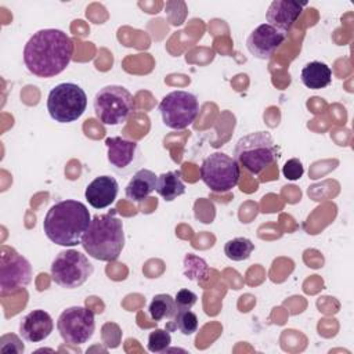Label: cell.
Segmentation results:
<instances>
[{
	"label": "cell",
	"instance_id": "cell-1",
	"mask_svg": "<svg viewBox=\"0 0 354 354\" xmlns=\"http://www.w3.org/2000/svg\"><path fill=\"white\" fill-rule=\"evenodd\" d=\"M73 55V41L61 29H40L24 47V64L37 77H54L66 69Z\"/></svg>",
	"mask_w": 354,
	"mask_h": 354
},
{
	"label": "cell",
	"instance_id": "cell-2",
	"mask_svg": "<svg viewBox=\"0 0 354 354\" xmlns=\"http://www.w3.org/2000/svg\"><path fill=\"white\" fill-rule=\"evenodd\" d=\"M91 223L87 206L75 199L54 203L46 213L43 231L46 236L59 246H76L82 242Z\"/></svg>",
	"mask_w": 354,
	"mask_h": 354
},
{
	"label": "cell",
	"instance_id": "cell-3",
	"mask_svg": "<svg viewBox=\"0 0 354 354\" xmlns=\"http://www.w3.org/2000/svg\"><path fill=\"white\" fill-rule=\"evenodd\" d=\"M80 245L95 260L115 261L124 246L123 223L116 217V210L112 209L105 214H95Z\"/></svg>",
	"mask_w": 354,
	"mask_h": 354
},
{
	"label": "cell",
	"instance_id": "cell-4",
	"mask_svg": "<svg viewBox=\"0 0 354 354\" xmlns=\"http://www.w3.org/2000/svg\"><path fill=\"white\" fill-rule=\"evenodd\" d=\"M279 158V149L268 131H254L241 137L234 148V159L250 174H260Z\"/></svg>",
	"mask_w": 354,
	"mask_h": 354
},
{
	"label": "cell",
	"instance_id": "cell-5",
	"mask_svg": "<svg viewBox=\"0 0 354 354\" xmlns=\"http://www.w3.org/2000/svg\"><path fill=\"white\" fill-rule=\"evenodd\" d=\"M87 95L84 90L71 82L54 86L47 95V111L53 120L58 123H72L86 111Z\"/></svg>",
	"mask_w": 354,
	"mask_h": 354
},
{
	"label": "cell",
	"instance_id": "cell-6",
	"mask_svg": "<svg viewBox=\"0 0 354 354\" xmlns=\"http://www.w3.org/2000/svg\"><path fill=\"white\" fill-rule=\"evenodd\" d=\"M93 106L97 119L102 124L116 126L126 122L134 111V100L126 87L109 84L97 91Z\"/></svg>",
	"mask_w": 354,
	"mask_h": 354
},
{
	"label": "cell",
	"instance_id": "cell-7",
	"mask_svg": "<svg viewBox=\"0 0 354 354\" xmlns=\"http://www.w3.org/2000/svg\"><path fill=\"white\" fill-rule=\"evenodd\" d=\"M94 267L87 256L75 249L59 252L51 263V279L61 288L82 286L93 274Z\"/></svg>",
	"mask_w": 354,
	"mask_h": 354
},
{
	"label": "cell",
	"instance_id": "cell-8",
	"mask_svg": "<svg viewBox=\"0 0 354 354\" xmlns=\"http://www.w3.org/2000/svg\"><path fill=\"white\" fill-rule=\"evenodd\" d=\"M203 184L216 194L230 192L239 181V165L224 152H213L206 156L199 169Z\"/></svg>",
	"mask_w": 354,
	"mask_h": 354
},
{
	"label": "cell",
	"instance_id": "cell-9",
	"mask_svg": "<svg viewBox=\"0 0 354 354\" xmlns=\"http://www.w3.org/2000/svg\"><path fill=\"white\" fill-rule=\"evenodd\" d=\"M159 113L166 127L184 130L194 123L199 113V102L195 94L184 90H174L166 94L159 102Z\"/></svg>",
	"mask_w": 354,
	"mask_h": 354
},
{
	"label": "cell",
	"instance_id": "cell-10",
	"mask_svg": "<svg viewBox=\"0 0 354 354\" xmlns=\"http://www.w3.org/2000/svg\"><path fill=\"white\" fill-rule=\"evenodd\" d=\"M57 329L65 343L83 344L91 339L95 330L94 313L82 306L68 307L59 314Z\"/></svg>",
	"mask_w": 354,
	"mask_h": 354
},
{
	"label": "cell",
	"instance_id": "cell-11",
	"mask_svg": "<svg viewBox=\"0 0 354 354\" xmlns=\"http://www.w3.org/2000/svg\"><path fill=\"white\" fill-rule=\"evenodd\" d=\"M30 279V263L15 249L3 246L0 256V295L4 296L28 286Z\"/></svg>",
	"mask_w": 354,
	"mask_h": 354
},
{
	"label": "cell",
	"instance_id": "cell-12",
	"mask_svg": "<svg viewBox=\"0 0 354 354\" xmlns=\"http://www.w3.org/2000/svg\"><path fill=\"white\" fill-rule=\"evenodd\" d=\"M285 32L268 25L261 24L256 26L246 39L249 53L259 59H270L274 53L282 46L286 39Z\"/></svg>",
	"mask_w": 354,
	"mask_h": 354
},
{
	"label": "cell",
	"instance_id": "cell-13",
	"mask_svg": "<svg viewBox=\"0 0 354 354\" xmlns=\"http://www.w3.org/2000/svg\"><path fill=\"white\" fill-rule=\"evenodd\" d=\"M54 329L51 315L44 310L28 313L19 322V335L30 343H39L47 339Z\"/></svg>",
	"mask_w": 354,
	"mask_h": 354
},
{
	"label": "cell",
	"instance_id": "cell-14",
	"mask_svg": "<svg viewBox=\"0 0 354 354\" xmlns=\"http://www.w3.org/2000/svg\"><path fill=\"white\" fill-rule=\"evenodd\" d=\"M304 4L293 0H274L268 6L266 19L268 25L288 33L303 12Z\"/></svg>",
	"mask_w": 354,
	"mask_h": 354
},
{
	"label": "cell",
	"instance_id": "cell-15",
	"mask_svg": "<svg viewBox=\"0 0 354 354\" xmlns=\"http://www.w3.org/2000/svg\"><path fill=\"white\" fill-rule=\"evenodd\" d=\"M118 192L119 184L115 177L98 176L86 187L84 196L91 207L105 209L115 202Z\"/></svg>",
	"mask_w": 354,
	"mask_h": 354
},
{
	"label": "cell",
	"instance_id": "cell-16",
	"mask_svg": "<svg viewBox=\"0 0 354 354\" xmlns=\"http://www.w3.org/2000/svg\"><path fill=\"white\" fill-rule=\"evenodd\" d=\"M108 148V162L118 170L129 167L137 153V142L123 137H108L105 140Z\"/></svg>",
	"mask_w": 354,
	"mask_h": 354
},
{
	"label": "cell",
	"instance_id": "cell-17",
	"mask_svg": "<svg viewBox=\"0 0 354 354\" xmlns=\"http://www.w3.org/2000/svg\"><path fill=\"white\" fill-rule=\"evenodd\" d=\"M158 177L149 169L137 170L124 188L126 198L133 202H142L156 188Z\"/></svg>",
	"mask_w": 354,
	"mask_h": 354
},
{
	"label": "cell",
	"instance_id": "cell-18",
	"mask_svg": "<svg viewBox=\"0 0 354 354\" xmlns=\"http://www.w3.org/2000/svg\"><path fill=\"white\" fill-rule=\"evenodd\" d=\"M300 80L307 88H325L332 82V71L325 62L311 61L303 66L300 72Z\"/></svg>",
	"mask_w": 354,
	"mask_h": 354
},
{
	"label": "cell",
	"instance_id": "cell-19",
	"mask_svg": "<svg viewBox=\"0 0 354 354\" xmlns=\"http://www.w3.org/2000/svg\"><path fill=\"white\" fill-rule=\"evenodd\" d=\"M155 191L167 202L174 201L177 196H181L185 192V185L181 178L180 170H170L162 173L156 180Z\"/></svg>",
	"mask_w": 354,
	"mask_h": 354
},
{
	"label": "cell",
	"instance_id": "cell-20",
	"mask_svg": "<svg viewBox=\"0 0 354 354\" xmlns=\"http://www.w3.org/2000/svg\"><path fill=\"white\" fill-rule=\"evenodd\" d=\"M174 313H176V301L167 293L155 295L148 306L149 318L155 322L170 319L174 315Z\"/></svg>",
	"mask_w": 354,
	"mask_h": 354
},
{
	"label": "cell",
	"instance_id": "cell-21",
	"mask_svg": "<svg viewBox=\"0 0 354 354\" xmlns=\"http://www.w3.org/2000/svg\"><path fill=\"white\" fill-rule=\"evenodd\" d=\"M169 332H181L184 336H189L198 329V317L191 310H176L174 315L165 326Z\"/></svg>",
	"mask_w": 354,
	"mask_h": 354
},
{
	"label": "cell",
	"instance_id": "cell-22",
	"mask_svg": "<svg viewBox=\"0 0 354 354\" xmlns=\"http://www.w3.org/2000/svg\"><path fill=\"white\" fill-rule=\"evenodd\" d=\"M253 250L254 243L245 236H236L224 245V254L232 261H243L249 259Z\"/></svg>",
	"mask_w": 354,
	"mask_h": 354
},
{
	"label": "cell",
	"instance_id": "cell-23",
	"mask_svg": "<svg viewBox=\"0 0 354 354\" xmlns=\"http://www.w3.org/2000/svg\"><path fill=\"white\" fill-rule=\"evenodd\" d=\"M171 343L170 332L166 329H155L148 336L147 347L151 353H162L167 350V347Z\"/></svg>",
	"mask_w": 354,
	"mask_h": 354
},
{
	"label": "cell",
	"instance_id": "cell-24",
	"mask_svg": "<svg viewBox=\"0 0 354 354\" xmlns=\"http://www.w3.org/2000/svg\"><path fill=\"white\" fill-rule=\"evenodd\" d=\"M195 263L196 264H194L192 254H187L184 259V266H185L184 272L187 278L196 279V282H201L202 279L206 278V274H207V271H201V268H207V264L205 263L203 259H199V257H196Z\"/></svg>",
	"mask_w": 354,
	"mask_h": 354
},
{
	"label": "cell",
	"instance_id": "cell-25",
	"mask_svg": "<svg viewBox=\"0 0 354 354\" xmlns=\"http://www.w3.org/2000/svg\"><path fill=\"white\" fill-rule=\"evenodd\" d=\"M303 173H304V166L297 158L288 159L282 167V174L285 176V178L290 181L299 180L303 176Z\"/></svg>",
	"mask_w": 354,
	"mask_h": 354
},
{
	"label": "cell",
	"instance_id": "cell-26",
	"mask_svg": "<svg viewBox=\"0 0 354 354\" xmlns=\"http://www.w3.org/2000/svg\"><path fill=\"white\" fill-rule=\"evenodd\" d=\"M198 300V296L189 289H180L174 297L176 310H191Z\"/></svg>",
	"mask_w": 354,
	"mask_h": 354
}]
</instances>
